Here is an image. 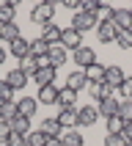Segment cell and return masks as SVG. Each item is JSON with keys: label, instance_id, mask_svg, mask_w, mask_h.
Returning <instances> with one entry per match:
<instances>
[{"label": "cell", "instance_id": "2", "mask_svg": "<svg viewBox=\"0 0 132 146\" xmlns=\"http://www.w3.org/2000/svg\"><path fill=\"white\" fill-rule=\"evenodd\" d=\"M52 17H55V6L52 3H39V6H33L30 8V22L33 25H50L52 22Z\"/></svg>", "mask_w": 132, "mask_h": 146}, {"label": "cell", "instance_id": "21", "mask_svg": "<svg viewBox=\"0 0 132 146\" xmlns=\"http://www.w3.org/2000/svg\"><path fill=\"white\" fill-rule=\"evenodd\" d=\"M58 138H61V143H63V146H85L82 132H77V130H63Z\"/></svg>", "mask_w": 132, "mask_h": 146}, {"label": "cell", "instance_id": "26", "mask_svg": "<svg viewBox=\"0 0 132 146\" xmlns=\"http://www.w3.org/2000/svg\"><path fill=\"white\" fill-rule=\"evenodd\" d=\"M8 127H11V132H19V135H28L30 132V119H25V116L16 113L11 121H8Z\"/></svg>", "mask_w": 132, "mask_h": 146}, {"label": "cell", "instance_id": "42", "mask_svg": "<svg viewBox=\"0 0 132 146\" xmlns=\"http://www.w3.org/2000/svg\"><path fill=\"white\" fill-rule=\"evenodd\" d=\"M6 55H8V50H6V47H3V44H0V66L6 64Z\"/></svg>", "mask_w": 132, "mask_h": 146}, {"label": "cell", "instance_id": "16", "mask_svg": "<svg viewBox=\"0 0 132 146\" xmlns=\"http://www.w3.org/2000/svg\"><path fill=\"white\" fill-rule=\"evenodd\" d=\"M66 55H69V52H66L63 47H61V44H50V52H47V61H50V66H63L66 64Z\"/></svg>", "mask_w": 132, "mask_h": 146}, {"label": "cell", "instance_id": "20", "mask_svg": "<svg viewBox=\"0 0 132 146\" xmlns=\"http://www.w3.org/2000/svg\"><path fill=\"white\" fill-rule=\"evenodd\" d=\"M82 74H85V80L88 83H102L105 80V64H91V66H85V69H82Z\"/></svg>", "mask_w": 132, "mask_h": 146}, {"label": "cell", "instance_id": "25", "mask_svg": "<svg viewBox=\"0 0 132 146\" xmlns=\"http://www.w3.org/2000/svg\"><path fill=\"white\" fill-rule=\"evenodd\" d=\"M47 52H50V44L41 39V36H36V39L30 41V55L39 58V61H44V58H47Z\"/></svg>", "mask_w": 132, "mask_h": 146}, {"label": "cell", "instance_id": "9", "mask_svg": "<svg viewBox=\"0 0 132 146\" xmlns=\"http://www.w3.org/2000/svg\"><path fill=\"white\" fill-rule=\"evenodd\" d=\"M85 91H88L91 97L96 99V105H99V102H102V99H107V97H113V91H116V88H110V86H107V83L102 80V83H88V86H85Z\"/></svg>", "mask_w": 132, "mask_h": 146}, {"label": "cell", "instance_id": "31", "mask_svg": "<svg viewBox=\"0 0 132 146\" xmlns=\"http://www.w3.org/2000/svg\"><path fill=\"white\" fill-rule=\"evenodd\" d=\"M116 44L121 50H132V31H118L116 33Z\"/></svg>", "mask_w": 132, "mask_h": 146}, {"label": "cell", "instance_id": "30", "mask_svg": "<svg viewBox=\"0 0 132 146\" xmlns=\"http://www.w3.org/2000/svg\"><path fill=\"white\" fill-rule=\"evenodd\" d=\"M118 116L121 121H132V99H118Z\"/></svg>", "mask_w": 132, "mask_h": 146}, {"label": "cell", "instance_id": "7", "mask_svg": "<svg viewBox=\"0 0 132 146\" xmlns=\"http://www.w3.org/2000/svg\"><path fill=\"white\" fill-rule=\"evenodd\" d=\"M110 22H113L118 31H132V8H113Z\"/></svg>", "mask_w": 132, "mask_h": 146}, {"label": "cell", "instance_id": "44", "mask_svg": "<svg viewBox=\"0 0 132 146\" xmlns=\"http://www.w3.org/2000/svg\"><path fill=\"white\" fill-rule=\"evenodd\" d=\"M127 146H132V143H127Z\"/></svg>", "mask_w": 132, "mask_h": 146}, {"label": "cell", "instance_id": "8", "mask_svg": "<svg viewBox=\"0 0 132 146\" xmlns=\"http://www.w3.org/2000/svg\"><path fill=\"white\" fill-rule=\"evenodd\" d=\"M124 77H127V74H124L121 66H116V64H107V66H105V83L110 86V88L118 91V86L124 83Z\"/></svg>", "mask_w": 132, "mask_h": 146}, {"label": "cell", "instance_id": "3", "mask_svg": "<svg viewBox=\"0 0 132 146\" xmlns=\"http://www.w3.org/2000/svg\"><path fill=\"white\" fill-rule=\"evenodd\" d=\"M61 47L66 50V52H69V50H80L82 47V33H77L72 28V25H69V28H63V31H61Z\"/></svg>", "mask_w": 132, "mask_h": 146}, {"label": "cell", "instance_id": "4", "mask_svg": "<svg viewBox=\"0 0 132 146\" xmlns=\"http://www.w3.org/2000/svg\"><path fill=\"white\" fill-rule=\"evenodd\" d=\"M96 121H99L96 105H82V108H77V127H94Z\"/></svg>", "mask_w": 132, "mask_h": 146}, {"label": "cell", "instance_id": "12", "mask_svg": "<svg viewBox=\"0 0 132 146\" xmlns=\"http://www.w3.org/2000/svg\"><path fill=\"white\" fill-rule=\"evenodd\" d=\"M8 52L16 58V61H22V58L30 55V39H25V36H19L16 41H11L8 44Z\"/></svg>", "mask_w": 132, "mask_h": 146}, {"label": "cell", "instance_id": "41", "mask_svg": "<svg viewBox=\"0 0 132 146\" xmlns=\"http://www.w3.org/2000/svg\"><path fill=\"white\" fill-rule=\"evenodd\" d=\"M63 6L66 8H74V14L80 11V0H63Z\"/></svg>", "mask_w": 132, "mask_h": 146}, {"label": "cell", "instance_id": "32", "mask_svg": "<svg viewBox=\"0 0 132 146\" xmlns=\"http://www.w3.org/2000/svg\"><path fill=\"white\" fill-rule=\"evenodd\" d=\"M105 121H107V132H110V135H121V130H124L121 116H110V119H105Z\"/></svg>", "mask_w": 132, "mask_h": 146}, {"label": "cell", "instance_id": "28", "mask_svg": "<svg viewBox=\"0 0 132 146\" xmlns=\"http://www.w3.org/2000/svg\"><path fill=\"white\" fill-rule=\"evenodd\" d=\"M19 69H22L28 77H33V74L39 72V58H33V55H28V58H22L19 61Z\"/></svg>", "mask_w": 132, "mask_h": 146}, {"label": "cell", "instance_id": "11", "mask_svg": "<svg viewBox=\"0 0 132 146\" xmlns=\"http://www.w3.org/2000/svg\"><path fill=\"white\" fill-rule=\"evenodd\" d=\"M58 124H61V130H74L77 127V108H63V110H58Z\"/></svg>", "mask_w": 132, "mask_h": 146}, {"label": "cell", "instance_id": "36", "mask_svg": "<svg viewBox=\"0 0 132 146\" xmlns=\"http://www.w3.org/2000/svg\"><path fill=\"white\" fill-rule=\"evenodd\" d=\"M118 91H121L124 99H132V77H124V83L118 86Z\"/></svg>", "mask_w": 132, "mask_h": 146}, {"label": "cell", "instance_id": "39", "mask_svg": "<svg viewBox=\"0 0 132 146\" xmlns=\"http://www.w3.org/2000/svg\"><path fill=\"white\" fill-rule=\"evenodd\" d=\"M8 138H11V127L6 121H0V143H8Z\"/></svg>", "mask_w": 132, "mask_h": 146}, {"label": "cell", "instance_id": "6", "mask_svg": "<svg viewBox=\"0 0 132 146\" xmlns=\"http://www.w3.org/2000/svg\"><path fill=\"white\" fill-rule=\"evenodd\" d=\"M72 58H74V64L80 66V69H85V66H91V64H96V52H94V47H88V44H82L80 50H74Z\"/></svg>", "mask_w": 132, "mask_h": 146}, {"label": "cell", "instance_id": "19", "mask_svg": "<svg viewBox=\"0 0 132 146\" xmlns=\"http://www.w3.org/2000/svg\"><path fill=\"white\" fill-rule=\"evenodd\" d=\"M85 86H88V80H85L82 69H77V72H69V74H66V88H72V91H82Z\"/></svg>", "mask_w": 132, "mask_h": 146}, {"label": "cell", "instance_id": "35", "mask_svg": "<svg viewBox=\"0 0 132 146\" xmlns=\"http://www.w3.org/2000/svg\"><path fill=\"white\" fill-rule=\"evenodd\" d=\"M80 11H85V14H99V0H80Z\"/></svg>", "mask_w": 132, "mask_h": 146}, {"label": "cell", "instance_id": "37", "mask_svg": "<svg viewBox=\"0 0 132 146\" xmlns=\"http://www.w3.org/2000/svg\"><path fill=\"white\" fill-rule=\"evenodd\" d=\"M6 146H28V135H19V132H11Z\"/></svg>", "mask_w": 132, "mask_h": 146}, {"label": "cell", "instance_id": "18", "mask_svg": "<svg viewBox=\"0 0 132 146\" xmlns=\"http://www.w3.org/2000/svg\"><path fill=\"white\" fill-rule=\"evenodd\" d=\"M19 36H22V33H19V25L16 22L0 25V41H3V44H11V41H16Z\"/></svg>", "mask_w": 132, "mask_h": 146}, {"label": "cell", "instance_id": "15", "mask_svg": "<svg viewBox=\"0 0 132 146\" xmlns=\"http://www.w3.org/2000/svg\"><path fill=\"white\" fill-rule=\"evenodd\" d=\"M28 80H30V77H28L19 66H16V69H11V72L6 74V83H8L14 91H16V88H25V86H28Z\"/></svg>", "mask_w": 132, "mask_h": 146}, {"label": "cell", "instance_id": "5", "mask_svg": "<svg viewBox=\"0 0 132 146\" xmlns=\"http://www.w3.org/2000/svg\"><path fill=\"white\" fill-rule=\"evenodd\" d=\"M99 25V19L94 14H85V11H77V14L72 17V28L77 33H85V31H91V28H96Z\"/></svg>", "mask_w": 132, "mask_h": 146}, {"label": "cell", "instance_id": "43", "mask_svg": "<svg viewBox=\"0 0 132 146\" xmlns=\"http://www.w3.org/2000/svg\"><path fill=\"white\" fill-rule=\"evenodd\" d=\"M44 146H63V143H61V138H47V143H44Z\"/></svg>", "mask_w": 132, "mask_h": 146}, {"label": "cell", "instance_id": "1", "mask_svg": "<svg viewBox=\"0 0 132 146\" xmlns=\"http://www.w3.org/2000/svg\"><path fill=\"white\" fill-rule=\"evenodd\" d=\"M55 77H58V69H55V66H50L47 58L39 61V72L33 74L36 86H39V88H44V86H55Z\"/></svg>", "mask_w": 132, "mask_h": 146}, {"label": "cell", "instance_id": "22", "mask_svg": "<svg viewBox=\"0 0 132 146\" xmlns=\"http://www.w3.org/2000/svg\"><path fill=\"white\" fill-rule=\"evenodd\" d=\"M61 31H63V28H58L55 22H50V25L41 28V39L47 41V44H61Z\"/></svg>", "mask_w": 132, "mask_h": 146}, {"label": "cell", "instance_id": "23", "mask_svg": "<svg viewBox=\"0 0 132 146\" xmlns=\"http://www.w3.org/2000/svg\"><path fill=\"white\" fill-rule=\"evenodd\" d=\"M14 14H16V0H6V3H0V25L14 22Z\"/></svg>", "mask_w": 132, "mask_h": 146}, {"label": "cell", "instance_id": "17", "mask_svg": "<svg viewBox=\"0 0 132 146\" xmlns=\"http://www.w3.org/2000/svg\"><path fill=\"white\" fill-rule=\"evenodd\" d=\"M58 91L55 86H44V88H39V94H36V99H39V105H58Z\"/></svg>", "mask_w": 132, "mask_h": 146}, {"label": "cell", "instance_id": "13", "mask_svg": "<svg viewBox=\"0 0 132 146\" xmlns=\"http://www.w3.org/2000/svg\"><path fill=\"white\" fill-rule=\"evenodd\" d=\"M16 110H19V116H25V119H33V113L39 110V99H36V97L16 99Z\"/></svg>", "mask_w": 132, "mask_h": 146}, {"label": "cell", "instance_id": "29", "mask_svg": "<svg viewBox=\"0 0 132 146\" xmlns=\"http://www.w3.org/2000/svg\"><path fill=\"white\" fill-rule=\"evenodd\" d=\"M16 113H19V110H16V102H6V105H0V121L8 124Z\"/></svg>", "mask_w": 132, "mask_h": 146}, {"label": "cell", "instance_id": "24", "mask_svg": "<svg viewBox=\"0 0 132 146\" xmlns=\"http://www.w3.org/2000/svg\"><path fill=\"white\" fill-rule=\"evenodd\" d=\"M58 105H61V110H63V108H77V91L61 88L58 91Z\"/></svg>", "mask_w": 132, "mask_h": 146}, {"label": "cell", "instance_id": "27", "mask_svg": "<svg viewBox=\"0 0 132 146\" xmlns=\"http://www.w3.org/2000/svg\"><path fill=\"white\" fill-rule=\"evenodd\" d=\"M41 132H44V135H47V138H58V135H61V124H58V119H44V121H41V127H39Z\"/></svg>", "mask_w": 132, "mask_h": 146}, {"label": "cell", "instance_id": "10", "mask_svg": "<svg viewBox=\"0 0 132 146\" xmlns=\"http://www.w3.org/2000/svg\"><path fill=\"white\" fill-rule=\"evenodd\" d=\"M116 33H118V28H116L110 19H99V25H96V36H99V41H102V44H107V41H116Z\"/></svg>", "mask_w": 132, "mask_h": 146}, {"label": "cell", "instance_id": "38", "mask_svg": "<svg viewBox=\"0 0 132 146\" xmlns=\"http://www.w3.org/2000/svg\"><path fill=\"white\" fill-rule=\"evenodd\" d=\"M105 146H127V143H124L121 135H110V132H107L105 135Z\"/></svg>", "mask_w": 132, "mask_h": 146}, {"label": "cell", "instance_id": "34", "mask_svg": "<svg viewBox=\"0 0 132 146\" xmlns=\"http://www.w3.org/2000/svg\"><path fill=\"white\" fill-rule=\"evenodd\" d=\"M6 102H14V88L6 80H0V105H6Z\"/></svg>", "mask_w": 132, "mask_h": 146}, {"label": "cell", "instance_id": "33", "mask_svg": "<svg viewBox=\"0 0 132 146\" xmlns=\"http://www.w3.org/2000/svg\"><path fill=\"white\" fill-rule=\"evenodd\" d=\"M44 143H47V135L41 130H30L28 132V146H44Z\"/></svg>", "mask_w": 132, "mask_h": 146}, {"label": "cell", "instance_id": "45", "mask_svg": "<svg viewBox=\"0 0 132 146\" xmlns=\"http://www.w3.org/2000/svg\"><path fill=\"white\" fill-rule=\"evenodd\" d=\"M0 44H3V41H0Z\"/></svg>", "mask_w": 132, "mask_h": 146}, {"label": "cell", "instance_id": "14", "mask_svg": "<svg viewBox=\"0 0 132 146\" xmlns=\"http://www.w3.org/2000/svg\"><path fill=\"white\" fill-rule=\"evenodd\" d=\"M96 110H99V119H110V116H118V99H116V97L102 99V102L96 105Z\"/></svg>", "mask_w": 132, "mask_h": 146}, {"label": "cell", "instance_id": "40", "mask_svg": "<svg viewBox=\"0 0 132 146\" xmlns=\"http://www.w3.org/2000/svg\"><path fill=\"white\" fill-rule=\"evenodd\" d=\"M121 138H124V143H132V121H124V130H121Z\"/></svg>", "mask_w": 132, "mask_h": 146}]
</instances>
